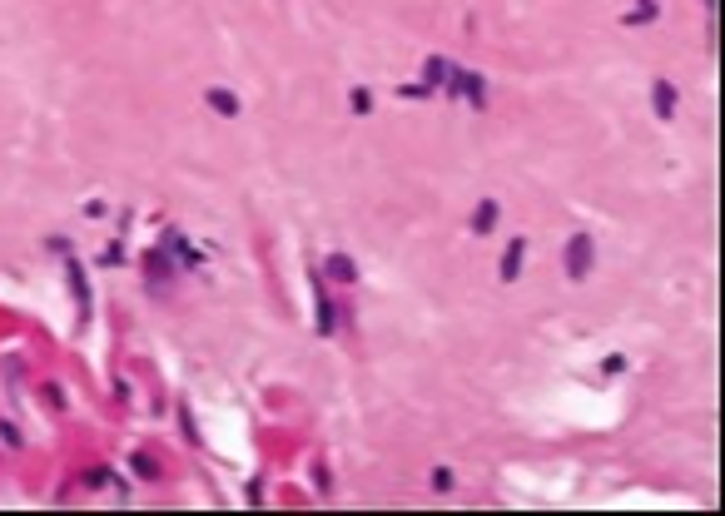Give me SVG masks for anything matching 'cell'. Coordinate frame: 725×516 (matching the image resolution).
<instances>
[{
	"label": "cell",
	"instance_id": "1",
	"mask_svg": "<svg viewBox=\"0 0 725 516\" xmlns=\"http://www.w3.org/2000/svg\"><path fill=\"white\" fill-rule=\"evenodd\" d=\"M586 273H591V239H586V234H576V239H572V249H567V278H576V283H581Z\"/></svg>",
	"mask_w": 725,
	"mask_h": 516
},
{
	"label": "cell",
	"instance_id": "2",
	"mask_svg": "<svg viewBox=\"0 0 725 516\" xmlns=\"http://www.w3.org/2000/svg\"><path fill=\"white\" fill-rule=\"evenodd\" d=\"M522 258H527V239H512L507 244V253H502V283H517V273H522Z\"/></svg>",
	"mask_w": 725,
	"mask_h": 516
},
{
	"label": "cell",
	"instance_id": "3",
	"mask_svg": "<svg viewBox=\"0 0 725 516\" xmlns=\"http://www.w3.org/2000/svg\"><path fill=\"white\" fill-rule=\"evenodd\" d=\"M448 90H457V95H467L472 104H482V75H472V70H453V80H448Z\"/></svg>",
	"mask_w": 725,
	"mask_h": 516
},
{
	"label": "cell",
	"instance_id": "4",
	"mask_svg": "<svg viewBox=\"0 0 725 516\" xmlns=\"http://www.w3.org/2000/svg\"><path fill=\"white\" fill-rule=\"evenodd\" d=\"M656 114H661V120H671V114H676V85L671 80H656Z\"/></svg>",
	"mask_w": 725,
	"mask_h": 516
},
{
	"label": "cell",
	"instance_id": "5",
	"mask_svg": "<svg viewBox=\"0 0 725 516\" xmlns=\"http://www.w3.org/2000/svg\"><path fill=\"white\" fill-rule=\"evenodd\" d=\"M323 273H328V278H338V283H358V268H353V258H343V253H333Z\"/></svg>",
	"mask_w": 725,
	"mask_h": 516
},
{
	"label": "cell",
	"instance_id": "6",
	"mask_svg": "<svg viewBox=\"0 0 725 516\" xmlns=\"http://www.w3.org/2000/svg\"><path fill=\"white\" fill-rule=\"evenodd\" d=\"M204 99H209V109H219V114H229V120H234V114H239V99H234L229 90H209Z\"/></svg>",
	"mask_w": 725,
	"mask_h": 516
},
{
	"label": "cell",
	"instance_id": "7",
	"mask_svg": "<svg viewBox=\"0 0 725 516\" xmlns=\"http://www.w3.org/2000/svg\"><path fill=\"white\" fill-rule=\"evenodd\" d=\"M422 75H427V85H422V90H437V85H448V80H453V65H448V60H427V70H422Z\"/></svg>",
	"mask_w": 725,
	"mask_h": 516
},
{
	"label": "cell",
	"instance_id": "8",
	"mask_svg": "<svg viewBox=\"0 0 725 516\" xmlns=\"http://www.w3.org/2000/svg\"><path fill=\"white\" fill-rule=\"evenodd\" d=\"M492 223H497V204L487 199V204L477 209V218H472V228H477V234H487V228H492Z\"/></svg>",
	"mask_w": 725,
	"mask_h": 516
},
{
	"label": "cell",
	"instance_id": "9",
	"mask_svg": "<svg viewBox=\"0 0 725 516\" xmlns=\"http://www.w3.org/2000/svg\"><path fill=\"white\" fill-rule=\"evenodd\" d=\"M318 333H333V308H328L323 293H318Z\"/></svg>",
	"mask_w": 725,
	"mask_h": 516
},
{
	"label": "cell",
	"instance_id": "10",
	"mask_svg": "<svg viewBox=\"0 0 725 516\" xmlns=\"http://www.w3.org/2000/svg\"><path fill=\"white\" fill-rule=\"evenodd\" d=\"M432 487H437V491H448V487H453V472H448V467H437V472H432Z\"/></svg>",
	"mask_w": 725,
	"mask_h": 516
},
{
	"label": "cell",
	"instance_id": "11",
	"mask_svg": "<svg viewBox=\"0 0 725 516\" xmlns=\"http://www.w3.org/2000/svg\"><path fill=\"white\" fill-rule=\"evenodd\" d=\"M353 109H358V114H368V109H373V99H368V90H353Z\"/></svg>",
	"mask_w": 725,
	"mask_h": 516
},
{
	"label": "cell",
	"instance_id": "12",
	"mask_svg": "<svg viewBox=\"0 0 725 516\" xmlns=\"http://www.w3.org/2000/svg\"><path fill=\"white\" fill-rule=\"evenodd\" d=\"M0 437H6V447H20V437H15V427H11V422H0Z\"/></svg>",
	"mask_w": 725,
	"mask_h": 516
},
{
	"label": "cell",
	"instance_id": "13",
	"mask_svg": "<svg viewBox=\"0 0 725 516\" xmlns=\"http://www.w3.org/2000/svg\"><path fill=\"white\" fill-rule=\"evenodd\" d=\"M705 6H715V0H705Z\"/></svg>",
	"mask_w": 725,
	"mask_h": 516
}]
</instances>
